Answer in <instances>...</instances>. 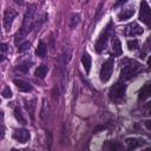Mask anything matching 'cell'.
I'll use <instances>...</instances> for the list:
<instances>
[{
	"label": "cell",
	"mask_w": 151,
	"mask_h": 151,
	"mask_svg": "<svg viewBox=\"0 0 151 151\" xmlns=\"http://www.w3.org/2000/svg\"><path fill=\"white\" fill-rule=\"evenodd\" d=\"M47 71H48L47 65H40V66L37 67V70L34 72V76L38 77V78H40V79H44L45 76H46V73H47Z\"/></svg>",
	"instance_id": "obj_15"
},
{
	"label": "cell",
	"mask_w": 151,
	"mask_h": 151,
	"mask_svg": "<svg viewBox=\"0 0 151 151\" xmlns=\"http://www.w3.org/2000/svg\"><path fill=\"white\" fill-rule=\"evenodd\" d=\"M127 47L129 50H137L138 48V40H129L127 41Z\"/></svg>",
	"instance_id": "obj_20"
},
{
	"label": "cell",
	"mask_w": 151,
	"mask_h": 151,
	"mask_svg": "<svg viewBox=\"0 0 151 151\" xmlns=\"http://www.w3.org/2000/svg\"><path fill=\"white\" fill-rule=\"evenodd\" d=\"M147 65L151 67V57H149V58H147Z\"/></svg>",
	"instance_id": "obj_30"
},
{
	"label": "cell",
	"mask_w": 151,
	"mask_h": 151,
	"mask_svg": "<svg viewBox=\"0 0 151 151\" xmlns=\"http://www.w3.org/2000/svg\"><path fill=\"white\" fill-rule=\"evenodd\" d=\"M104 147H105V149H110V150H117V149H119L120 146H119L118 144L113 143V142H107V144H106Z\"/></svg>",
	"instance_id": "obj_22"
},
{
	"label": "cell",
	"mask_w": 151,
	"mask_h": 151,
	"mask_svg": "<svg viewBox=\"0 0 151 151\" xmlns=\"http://www.w3.org/2000/svg\"><path fill=\"white\" fill-rule=\"evenodd\" d=\"M112 52L114 55H122L123 51H122V44L120 40L118 38H113L112 39Z\"/></svg>",
	"instance_id": "obj_13"
},
{
	"label": "cell",
	"mask_w": 151,
	"mask_h": 151,
	"mask_svg": "<svg viewBox=\"0 0 151 151\" xmlns=\"http://www.w3.org/2000/svg\"><path fill=\"white\" fill-rule=\"evenodd\" d=\"M79 20H80V15L77 13V14H73L70 19V27L71 28H74L78 24H79Z\"/></svg>",
	"instance_id": "obj_18"
},
{
	"label": "cell",
	"mask_w": 151,
	"mask_h": 151,
	"mask_svg": "<svg viewBox=\"0 0 151 151\" xmlns=\"http://www.w3.org/2000/svg\"><path fill=\"white\" fill-rule=\"evenodd\" d=\"M14 117H15V119H17L20 124H26V120H25V118L22 117V113H21V111H20L19 107H15V109H14Z\"/></svg>",
	"instance_id": "obj_17"
},
{
	"label": "cell",
	"mask_w": 151,
	"mask_h": 151,
	"mask_svg": "<svg viewBox=\"0 0 151 151\" xmlns=\"http://www.w3.org/2000/svg\"><path fill=\"white\" fill-rule=\"evenodd\" d=\"M46 52H47V46H46L42 41H41V42H39L38 47H37V50H35L37 55H38V57H40V58H44V57L46 55Z\"/></svg>",
	"instance_id": "obj_16"
},
{
	"label": "cell",
	"mask_w": 151,
	"mask_h": 151,
	"mask_svg": "<svg viewBox=\"0 0 151 151\" xmlns=\"http://www.w3.org/2000/svg\"><path fill=\"white\" fill-rule=\"evenodd\" d=\"M151 97V83L145 84L138 92V99L139 100H145L146 98Z\"/></svg>",
	"instance_id": "obj_11"
},
{
	"label": "cell",
	"mask_w": 151,
	"mask_h": 151,
	"mask_svg": "<svg viewBox=\"0 0 151 151\" xmlns=\"http://www.w3.org/2000/svg\"><path fill=\"white\" fill-rule=\"evenodd\" d=\"M31 65H32V61H28V60H26V61H24V63L19 64V65H18V68H19L20 71H22V72H27V71L29 70Z\"/></svg>",
	"instance_id": "obj_19"
},
{
	"label": "cell",
	"mask_w": 151,
	"mask_h": 151,
	"mask_svg": "<svg viewBox=\"0 0 151 151\" xmlns=\"http://www.w3.org/2000/svg\"><path fill=\"white\" fill-rule=\"evenodd\" d=\"M125 143H126V145H127V149H129V150H134V149H137V147L142 146L145 142H144L143 139H140V138L132 137V138H126V139H125Z\"/></svg>",
	"instance_id": "obj_10"
},
{
	"label": "cell",
	"mask_w": 151,
	"mask_h": 151,
	"mask_svg": "<svg viewBox=\"0 0 151 151\" xmlns=\"http://www.w3.org/2000/svg\"><path fill=\"white\" fill-rule=\"evenodd\" d=\"M105 129H106V126H105V125H98V126H96V127H94L93 132H94V133H97V132H99V131H101V130H105Z\"/></svg>",
	"instance_id": "obj_25"
},
{
	"label": "cell",
	"mask_w": 151,
	"mask_h": 151,
	"mask_svg": "<svg viewBox=\"0 0 151 151\" xmlns=\"http://www.w3.org/2000/svg\"><path fill=\"white\" fill-rule=\"evenodd\" d=\"M142 33H143V28L137 22H131L125 27L126 35H139Z\"/></svg>",
	"instance_id": "obj_8"
},
{
	"label": "cell",
	"mask_w": 151,
	"mask_h": 151,
	"mask_svg": "<svg viewBox=\"0 0 151 151\" xmlns=\"http://www.w3.org/2000/svg\"><path fill=\"white\" fill-rule=\"evenodd\" d=\"M24 1H25V0H14V2H15L17 5H22Z\"/></svg>",
	"instance_id": "obj_29"
},
{
	"label": "cell",
	"mask_w": 151,
	"mask_h": 151,
	"mask_svg": "<svg viewBox=\"0 0 151 151\" xmlns=\"http://www.w3.org/2000/svg\"><path fill=\"white\" fill-rule=\"evenodd\" d=\"M133 14H134V9H133V8H125V9H123V11L118 14V20H119V21L127 20V19H130Z\"/></svg>",
	"instance_id": "obj_12"
},
{
	"label": "cell",
	"mask_w": 151,
	"mask_h": 151,
	"mask_svg": "<svg viewBox=\"0 0 151 151\" xmlns=\"http://www.w3.org/2000/svg\"><path fill=\"white\" fill-rule=\"evenodd\" d=\"M26 109H27V111H29V114H31V117L33 118V109H34V101H32V103H27V101H26Z\"/></svg>",
	"instance_id": "obj_24"
},
{
	"label": "cell",
	"mask_w": 151,
	"mask_h": 151,
	"mask_svg": "<svg viewBox=\"0 0 151 151\" xmlns=\"http://www.w3.org/2000/svg\"><path fill=\"white\" fill-rule=\"evenodd\" d=\"M139 20L147 26H151V9L145 0L140 2V9H139Z\"/></svg>",
	"instance_id": "obj_5"
},
{
	"label": "cell",
	"mask_w": 151,
	"mask_h": 151,
	"mask_svg": "<svg viewBox=\"0 0 151 151\" xmlns=\"http://www.w3.org/2000/svg\"><path fill=\"white\" fill-rule=\"evenodd\" d=\"M7 50V45L6 44H1V51H2V60L5 59V51Z\"/></svg>",
	"instance_id": "obj_27"
},
{
	"label": "cell",
	"mask_w": 151,
	"mask_h": 151,
	"mask_svg": "<svg viewBox=\"0 0 151 151\" xmlns=\"http://www.w3.org/2000/svg\"><path fill=\"white\" fill-rule=\"evenodd\" d=\"M2 97L4 98H11L12 97V91H11V88L8 87V86H6L4 90H2Z\"/></svg>",
	"instance_id": "obj_21"
},
{
	"label": "cell",
	"mask_w": 151,
	"mask_h": 151,
	"mask_svg": "<svg viewBox=\"0 0 151 151\" xmlns=\"http://www.w3.org/2000/svg\"><path fill=\"white\" fill-rule=\"evenodd\" d=\"M13 83H14V85L17 86V88H18L19 91H21V92H31V91L33 90L32 85H31L29 83L22 80V79H14Z\"/></svg>",
	"instance_id": "obj_9"
},
{
	"label": "cell",
	"mask_w": 151,
	"mask_h": 151,
	"mask_svg": "<svg viewBox=\"0 0 151 151\" xmlns=\"http://www.w3.org/2000/svg\"><path fill=\"white\" fill-rule=\"evenodd\" d=\"M147 150H151V147H149V149H147Z\"/></svg>",
	"instance_id": "obj_32"
},
{
	"label": "cell",
	"mask_w": 151,
	"mask_h": 151,
	"mask_svg": "<svg viewBox=\"0 0 151 151\" xmlns=\"http://www.w3.org/2000/svg\"><path fill=\"white\" fill-rule=\"evenodd\" d=\"M81 63H83V66L85 68V72H90L91 70V64H92V59H91V55L88 53H84L83 57H81Z\"/></svg>",
	"instance_id": "obj_14"
},
{
	"label": "cell",
	"mask_w": 151,
	"mask_h": 151,
	"mask_svg": "<svg viewBox=\"0 0 151 151\" xmlns=\"http://www.w3.org/2000/svg\"><path fill=\"white\" fill-rule=\"evenodd\" d=\"M15 17H17V12L14 9L8 8V9L5 11V13H4V26H5V28L7 31L11 29L12 22H13V20H14Z\"/></svg>",
	"instance_id": "obj_6"
},
{
	"label": "cell",
	"mask_w": 151,
	"mask_h": 151,
	"mask_svg": "<svg viewBox=\"0 0 151 151\" xmlns=\"http://www.w3.org/2000/svg\"><path fill=\"white\" fill-rule=\"evenodd\" d=\"M111 29H112V21H110V22L107 24V26L105 27L104 32L100 34L99 39L97 40V44H96V51H97L98 53H100V52L105 48L106 42H107V39H109L110 34H111Z\"/></svg>",
	"instance_id": "obj_4"
},
{
	"label": "cell",
	"mask_w": 151,
	"mask_h": 151,
	"mask_svg": "<svg viewBox=\"0 0 151 151\" xmlns=\"http://www.w3.org/2000/svg\"><path fill=\"white\" fill-rule=\"evenodd\" d=\"M13 138L15 140H18L19 143H26L29 139V132L25 129H18L13 132Z\"/></svg>",
	"instance_id": "obj_7"
},
{
	"label": "cell",
	"mask_w": 151,
	"mask_h": 151,
	"mask_svg": "<svg viewBox=\"0 0 151 151\" xmlns=\"http://www.w3.org/2000/svg\"><path fill=\"white\" fill-rule=\"evenodd\" d=\"M103 5H104V2L101 1L99 5H98V8H97V14H96V18H98L99 17V14H100V12H101V7H103Z\"/></svg>",
	"instance_id": "obj_26"
},
{
	"label": "cell",
	"mask_w": 151,
	"mask_h": 151,
	"mask_svg": "<svg viewBox=\"0 0 151 151\" xmlns=\"http://www.w3.org/2000/svg\"><path fill=\"white\" fill-rule=\"evenodd\" d=\"M122 65H123L122 71H120V78L122 79H130L131 77L137 74L140 70V64L134 61V60L125 59L124 64L122 63Z\"/></svg>",
	"instance_id": "obj_1"
},
{
	"label": "cell",
	"mask_w": 151,
	"mask_h": 151,
	"mask_svg": "<svg viewBox=\"0 0 151 151\" xmlns=\"http://www.w3.org/2000/svg\"><path fill=\"white\" fill-rule=\"evenodd\" d=\"M145 125H146V127H147V129H150V130H151V120H146V122H145Z\"/></svg>",
	"instance_id": "obj_28"
},
{
	"label": "cell",
	"mask_w": 151,
	"mask_h": 151,
	"mask_svg": "<svg viewBox=\"0 0 151 151\" xmlns=\"http://www.w3.org/2000/svg\"><path fill=\"white\" fill-rule=\"evenodd\" d=\"M113 72V59L110 58L106 61L103 63L101 67H100V72H99V78L103 83H106L110 80L111 76Z\"/></svg>",
	"instance_id": "obj_3"
},
{
	"label": "cell",
	"mask_w": 151,
	"mask_h": 151,
	"mask_svg": "<svg viewBox=\"0 0 151 151\" xmlns=\"http://www.w3.org/2000/svg\"><path fill=\"white\" fill-rule=\"evenodd\" d=\"M29 46H31V44H29V42H24L22 45H20V46L18 47V51H19V52L27 51V50H29Z\"/></svg>",
	"instance_id": "obj_23"
},
{
	"label": "cell",
	"mask_w": 151,
	"mask_h": 151,
	"mask_svg": "<svg viewBox=\"0 0 151 151\" xmlns=\"http://www.w3.org/2000/svg\"><path fill=\"white\" fill-rule=\"evenodd\" d=\"M149 107H150V109H151V101H150V103H149Z\"/></svg>",
	"instance_id": "obj_31"
},
{
	"label": "cell",
	"mask_w": 151,
	"mask_h": 151,
	"mask_svg": "<svg viewBox=\"0 0 151 151\" xmlns=\"http://www.w3.org/2000/svg\"><path fill=\"white\" fill-rule=\"evenodd\" d=\"M125 92H126V85L122 84V83H116L109 92V97L112 101L114 103H119L124 99L125 97Z\"/></svg>",
	"instance_id": "obj_2"
}]
</instances>
